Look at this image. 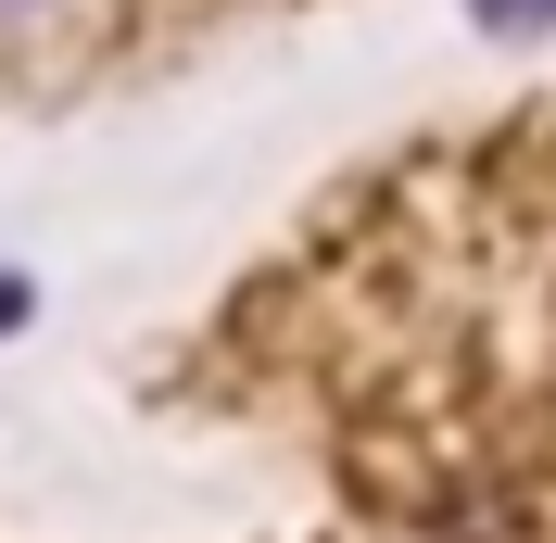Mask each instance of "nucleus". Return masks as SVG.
Returning a JSON list of instances; mask_svg holds the SVG:
<instances>
[{
  "mask_svg": "<svg viewBox=\"0 0 556 543\" xmlns=\"http://www.w3.org/2000/svg\"><path fill=\"white\" fill-rule=\"evenodd\" d=\"M468 13H481L493 38H544L556 26V0H468Z\"/></svg>",
  "mask_w": 556,
  "mask_h": 543,
  "instance_id": "1",
  "label": "nucleus"
},
{
  "mask_svg": "<svg viewBox=\"0 0 556 543\" xmlns=\"http://www.w3.org/2000/svg\"><path fill=\"white\" fill-rule=\"evenodd\" d=\"M13 316H26V278H0V329H13Z\"/></svg>",
  "mask_w": 556,
  "mask_h": 543,
  "instance_id": "2",
  "label": "nucleus"
},
{
  "mask_svg": "<svg viewBox=\"0 0 556 543\" xmlns=\"http://www.w3.org/2000/svg\"><path fill=\"white\" fill-rule=\"evenodd\" d=\"M13 13H38V0H0V26H13Z\"/></svg>",
  "mask_w": 556,
  "mask_h": 543,
  "instance_id": "3",
  "label": "nucleus"
}]
</instances>
